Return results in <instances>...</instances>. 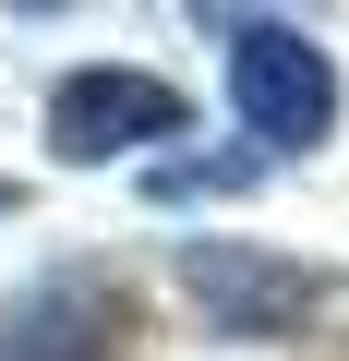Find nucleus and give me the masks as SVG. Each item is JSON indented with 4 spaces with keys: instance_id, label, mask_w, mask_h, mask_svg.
<instances>
[{
    "instance_id": "4",
    "label": "nucleus",
    "mask_w": 349,
    "mask_h": 361,
    "mask_svg": "<svg viewBox=\"0 0 349 361\" xmlns=\"http://www.w3.org/2000/svg\"><path fill=\"white\" fill-rule=\"evenodd\" d=\"M145 337V301L121 289V265H37L25 289H0V361H121Z\"/></svg>"
},
{
    "instance_id": "3",
    "label": "nucleus",
    "mask_w": 349,
    "mask_h": 361,
    "mask_svg": "<svg viewBox=\"0 0 349 361\" xmlns=\"http://www.w3.org/2000/svg\"><path fill=\"white\" fill-rule=\"evenodd\" d=\"M169 277H181V301H193L205 337H241V349L301 337V325L337 301V277L301 265V253H277V241H181V253H169Z\"/></svg>"
},
{
    "instance_id": "6",
    "label": "nucleus",
    "mask_w": 349,
    "mask_h": 361,
    "mask_svg": "<svg viewBox=\"0 0 349 361\" xmlns=\"http://www.w3.org/2000/svg\"><path fill=\"white\" fill-rule=\"evenodd\" d=\"M13 205H25V193H13V180H0V217H13Z\"/></svg>"
},
{
    "instance_id": "1",
    "label": "nucleus",
    "mask_w": 349,
    "mask_h": 361,
    "mask_svg": "<svg viewBox=\"0 0 349 361\" xmlns=\"http://www.w3.org/2000/svg\"><path fill=\"white\" fill-rule=\"evenodd\" d=\"M217 37H229L241 145H253V157H313V145L337 133V109H349L337 49H325L313 25H289V13H217Z\"/></svg>"
},
{
    "instance_id": "2",
    "label": "nucleus",
    "mask_w": 349,
    "mask_h": 361,
    "mask_svg": "<svg viewBox=\"0 0 349 361\" xmlns=\"http://www.w3.org/2000/svg\"><path fill=\"white\" fill-rule=\"evenodd\" d=\"M193 145V97L145 73V61H73L49 85V157L61 169H121V157H181Z\"/></svg>"
},
{
    "instance_id": "5",
    "label": "nucleus",
    "mask_w": 349,
    "mask_h": 361,
    "mask_svg": "<svg viewBox=\"0 0 349 361\" xmlns=\"http://www.w3.org/2000/svg\"><path fill=\"white\" fill-rule=\"evenodd\" d=\"M277 157H253V145H181V157H157L145 169V205H217V193H253Z\"/></svg>"
}]
</instances>
